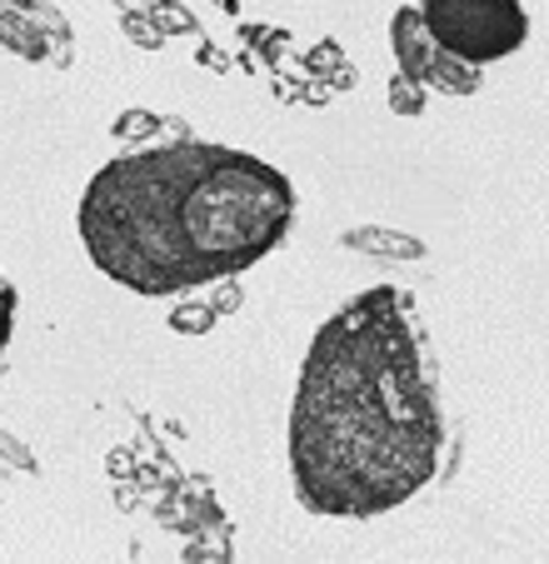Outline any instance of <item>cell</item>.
Returning a JSON list of instances; mask_svg holds the SVG:
<instances>
[{
    "label": "cell",
    "mask_w": 549,
    "mask_h": 564,
    "mask_svg": "<svg viewBox=\"0 0 549 564\" xmlns=\"http://www.w3.org/2000/svg\"><path fill=\"white\" fill-rule=\"evenodd\" d=\"M444 410L415 300L375 285L315 330L290 405V479L325 520H375L440 475Z\"/></svg>",
    "instance_id": "obj_1"
},
{
    "label": "cell",
    "mask_w": 549,
    "mask_h": 564,
    "mask_svg": "<svg viewBox=\"0 0 549 564\" xmlns=\"http://www.w3.org/2000/svg\"><path fill=\"white\" fill-rule=\"evenodd\" d=\"M295 220L270 160L211 140L126 150L85 185L75 225L100 275L136 295H180L265 260Z\"/></svg>",
    "instance_id": "obj_2"
},
{
    "label": "cell",
    "mask_w": 549,
    "mask_h": 564,
    "mask_svg": "<svg viewBox=\"0 0 549 564\" xmlns=\"http://www.w3.org/2000/svg\"><path fill=\"white\" fill-rule=\"evenodd\" d=\"M420 25L444 55L465 65L505 61L525 45L529 15L525 0H420Z\"/></svg>",
    "instance_id": "obj_3"
},
{
    "label": "cell",
    "mask_w": 549,
    "mask_h": 564,
    "mask_svg": "<svg viewBox=\"0 0 549 564\" xmlns=\"http://www.w3.org/2000/svg\"><path fill=\"white\" fill-rule=\"evenodd\" d=\"M390 35H395V55H400V65H405V75H410V80H424V86L454 90V96H465V90L480 86V70H475V65H465V61H454V55H444L440 45L424 35L420 11H415V6L395 15Z\"/></svg>",
    "instance_id": "obj_4"
},
{
    "label": "cell",
    "mask_w": 549,
    "mask_h": 564,
    "mask_svg": "<svg viewBox=\"0 0 549 564\" xmlns=\"http://www.w3.org/2000/svg\"><path fill=\"white\" fill-rule=\"evenodd\" d=\"M11 330H15V285H0V355L11 345Z\"/></svg>",
    "instance_id": "obj_5"
}]
</instances>
